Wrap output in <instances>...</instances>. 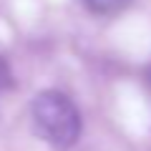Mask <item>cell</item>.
I'll use <instances>...</instances> for the list:
<instances>
[{"label": "cell", "mask_w": 151, "mask_h": 151, "mask_svg": "<svg viewBox=\"0 0 151 151\" xmlns=\"http://www.w3.org/2000/svg\"><path fill=\"white\" fill-rule=\"evenodd\" d=\"M33 129L48 146L55 151H65L81 139V113L65 93L40 91L30 103Z\"/></svg>", "instance_id": "cell-1"}, {"label": "cell", "mask_w": 151, "mask_h": 151, "mask_svg": "<svg viewBox=\"0 0 151 151\" xmlns=\"http://www.w3.org/2000/svg\"><path fill=\"white\" fill-rule=\"evenodd\" d=\"M86 8L96 15H111V13H119L129 5L131 0H83Z\"/></svg>", "instance_id": "cell-2"}, {"label": "cell", "mask_w": 151, "mask_h": 151, "mask_svg": "<svg viewBox=\"0 0 151 151\" xmlns=\"http://www.w3.org/2000/svg\"><path fill=\"white\" fill-rule=\"evenodd\" d=\"M13 86V76H10V68H8L5 58L0 55V91L3 88H10Z\"/></svg>", "instance_id": "cell-3"}, {"label": "cell", "mask_w": 151, "mask_h": 151, "mask_svg": "<svg viewBox=\"0 0 151 151\" xmlns=\"http://www.w3.org/2000/svg\"><path fill=\"white\" fill-rule=\"evenodd\" d=\"M149 81H151V70H149Z\"/></svg>", "instance_id": "cell-4"}]
</instances>
